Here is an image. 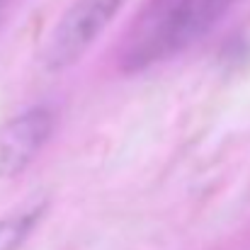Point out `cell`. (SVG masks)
I'll use <instances>...</instances> for the list:
<instances>
[{
  "label": "cell",
  "mask_w": 250,
  "mask_h": 250,
  "mask_svg": "<svg viewBox=\"0 0 250 250\" xmlns=\"http://www.w3.org/2000/svg\"><path fill=\"white\" fill-rule=\"evenodd\" d=\"M56 114L46 104L29 107L0 129V177H17L51 139Z\"/></svg>",
  "instance_id": "3957f363"
},
{
  "label": "cell",
  "mask_w": 250,
  "mask_h": 250,
  "mask_svg": "<svg viewBox=\"0 0 250 250\" xmlns=\"http://www.w3.org/2000/svg\"><path fill=\"white\" fill-rule=\"evenodd\" d=\"M0 2H2V0H0Z\"/></svg>",
  "instance_id": "5b68a950"
},
{
  "label": "cell",
  "mask_w": 250,
  "mask_h": 250,
  "mask_svg": "<svg viewBox=\"0 0 250 250\" xmlns=\"http://www.w3.org/2000/svg\"><path fill=\"white\" fill-rule=\"evenodd\" d=\"M46 211V204H34L24 211L10 214L0 219V250H20L29 233L37 229Z\"/></svg>",
  "instance_id": "277c9868"
},
{
  "label": "cell",
  "mask_w": 250,
  "mask_h": 250,
  "mask_svg": "<svg viewBox=\"0 0 250 250\" xmlns=\"http://www.w3.org/2000/svg\"><path fill=\"white\" fill-rule=\"evenodd\" d=\"M122 2L124 0H76L59 20L44 49L46 71L59 73L73 66L100 37V32L112 22Z\"/></svg>",
  "instance_id": "7a4b0ae2"
},
{
  "label": "cell",
  "mask_w": 250,
  "mask_h": 250,
  "mask_svg": "<svg viewBox=\"0 0 250 250\" xmlns=\"http://www.w3.org/2000/svg\"><path fill=\"white\" fill-rule=\"evenodd\" d=\"M231 0H148L129 27L117 63L124 73L148 71L204 37Z\"/></svg>",
  "instance_id": "6da1fadb"
}]
</instances>
